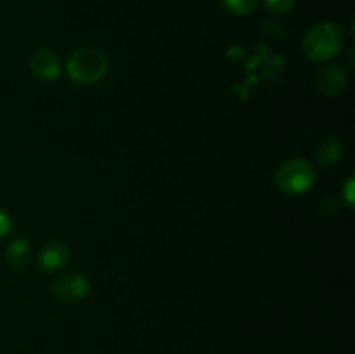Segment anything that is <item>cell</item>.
<instances>
[{
  "label": "cell",
  "mask_w": 355,
  "mask_h": 354,
  "mask_svg": "<svg viewBox=\"0 0 355 354\" xmlns=\"http://www.w3.org/2000/svg\"><path fill=\"white\" fill-rule=\"evenodd\" d=\"M343 146L336 137H326L318 144L314 151L315 162L321 167H331L342 158Z\"/></svg>",
  "instance_id": "9c48e42d"
},
{
  "label": "cell",
  "mask_w": 355,
  "mask_h": 354,
  "mask_svg": "<svg viewBox=\"0 0 355 354\" xmlns=\"http://www.w3.org/2000/svg\"><path fill=\"white\" fill-rule=\"evenodd\" d=\"M345 33L331 21H321L309 28L304 37V52L312 61H328L343 49Z\"/></svg>",
  "instance_id": "6da1fadb"
},
{
  "label": "cell",
  "mask_w": 355,
  "mask_h": 354,
  "mask_svg": "<svg viewBox=\"0 0 355 354\" xmlns=\"http://www.w3.org/2000/svg\"><path fill=\"white\" fill-rule=\"evenodd\" d=\"M107 58L104 52L94 47L76 49L66 62V73L75 83H96L106 75Z\"/></svg>",
  "instance_id": "7a4b0ae2"
},
{
  "label": "cell",
  "mask_w": 355,
  "mask_h": 354,
  "mask_svg": "<svg viewBox=\"0 0 355 354\" xmlns=\"http://www.w3.org/2000/svg\"><path fill=\"white\" fill-rule=\"evenodd\" d=\"M28 66H30L31 73L44 82L55 80L61 73V62L51 49H38V51L31 52Z\"/></svg>",
  "instance_id": "5b68a950"
},
{
  "label": "cell",
  "mask_w": 355,
  "mask_h": 354,
  "mask_svg": "<svg viewBox=\"0 0 355 354\" xmlns=\"http://www.w3.org/2000/svg\"><path fill=\"white\" fill-rule=\"evenodd\" d=\"M69 259V248L62 242H49L37 255L38 266L44 271H55L64 266Z\"/></svg>",
  "instance_id": "52a82bcc"
},
{
  "label": "cell",
  "mask_w": 355,
  "mask_h": 354,
  "mask_svg": "<svg viewBox=\"0 0 355 354\" xmlns=\"http://www.w3.org/2000/svg\"><path fill=\"white\" fill-rule=\"evenodd\" d=\"M262 2L274 14H286L295 6V0H262Z\"/></svg>",
  "instance_id": "8fae6325"
},
{
  "label": "cell",
  "mask_w": 355,
  "mask_h": 354,
  "mask_svg": "<svg viewBox=\"0 0 355 354\" xmlns=\"http://www.w3.org/2000/svg\"><path fill=\"white\" fill-rule=\"evenodd\" d=\"M347 85V71L338 65H328L319 69L315 76V87L324 96H336Z\"/></svg>",
  "instance_id": "8992f818"
},
{
  "label": "cell",
  "mask_w": 355,
  "mask_h": 354,
  "mask_svg": "<svg viewBox=\"0 0 355 354\" xmlns=\"http://www.w3.org/2000/svg\"><path fill=\"white\" fill-rule=\"evenodd\" d=\"M6 259L7 266L12 267V269H24L28 267L31 260V245L26 238L19 236V238L12 239L10 245L6 250Z\"/></svg>",
  "instance_id": "ba28073f"
},
{
  "label": "cell",
  "mask_w": 355,
  "mask_h": 354,
  "mask_svg": "<svg viewBox=\"0 0 355 354\" xmlns=\"http://www.w3.org/2000/svg\"><path fill=\"white\" fill-rule=\"evenodd\" d=\"M10 228H12V221H10V215L7 214L3 208H0V239L6 238L9 235Z\"/></svg>",
  "instance_id": "7c38bea8"
},
{
  "label": "cell",
  "mask_w": 355,
  "mask_h": 354,
  "mask_svg": "<svg viewBox=\"0 0 355 354\" xmlns=\"http://www.w3.org/2000/svg\"><path fill=\"white\" fill-rule=\"evenodd\" d=\"M90 292V283L83 274L78 273H66L61 276L54 278L51 283V294L54 295L58 301L68 302H78L85 298Z\"/></svg>",
  "instance_id": "277c9868"
},
{
  "label": "cell",
  "mask_w": 355,
  "mask_h": 354,
  "mask_svg": "<svg viewBox=\"0 0 355 354\" xmlns=\"http://www.w3.org/2000/svg\"><path fill=\"white\" fill-rule=\"evenodd\" d=\"M343 194H345L347 203H349L350 207H352V203H354V179H352V177H350V179L347 180L345 187H343Z\"/></svg>",
  "instance_id": "4fadbf2b"
},
{
  "label": "cell",
  "mask_w": 355,
  "mask_h": 354,
  "mask_svg": "<svg viewBox=\"0 0 355 354\" xmlns=\"http://www.w3.org/2000/svg\"><path fill=\"white\" fill-rule=\"evenodd\" d=\"M227 12L232 16H248L255 9L257 0H222Z\"/></svg>",
  "instance_id": "30bf717a"
},
{
  "label": "cell",
  "mask_w": 355,
  "mask_h": 354,
  "mask_svg": "<svg viewBox=\"0 0 355 354\" xmlns=\"http://www.w3.org/2000/svg\"><path fill=\"white\" fill-rule=\"evenodd\" d=\"M315 183V169L304 158L288 160L276 172V186L283 193L302 194L311 189Z\"/></svg>",
  "instance_id": "3957f363"
}]
</instances>
